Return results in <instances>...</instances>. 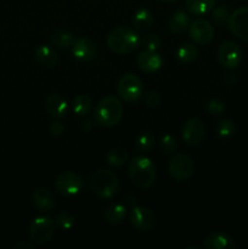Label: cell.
<instances>
[{
    "mask_svg": "<svg viewBox=\"0 0 248 249\" xmlns=\"http://www.w3.org/2000/svg\"><path fill=\"white\" fill-rule=\"evenodd\" d=\"M140 36L128 27H117L107 36V45L109 50L118 55L133 53L140 46Z\"/></svg>",
    "mask_w": 248,
    "mask_h": 249,
    "instance_id": "obj_1",
    "label": "cell"
},
{
    "mask_svg": "<svg viewBox=\"0 0 248 249\" xmlns=\"http://www.w3.org/2000/svg\"><path fill=\"white\" fill-rule=\"evenodd\" d=\"M129 177L139 189H148L156 180V167L145 156H135L129 164Z\"/></svg>",
    "mask_w": 248,
    "mask_h": 249,
    "instance_id": "obj_2",
    "label": "cell"
},
{
    "mask_svg": "<svg viewBox=\"0 0 248 249\" xmlns=\"http://www.w3.org/2000/svg\"><path fill=\"white\" fill-rule=\"evenodd\" d=\"M123 117V105L117 97L106 96L97 104L94 119L99 125L112 128L121 122Z\"/></svg>",
    "mask_w": 248,
    "mask_h": 249,
    "instance_id": "obj_3",
    "label": "cell"
},
{
    "mask_svg": "<svg viewBox=\"0 0 248 249\" xmlns=\"http://www.w3.org/2000/svg\"><path fill=\"white\" fill-rule=\"evenodd\" d=\"M90 187L92 192L100 198H112L118 192V178L111 170L99 169L92 174Z\"/></svg>",
    "mask_w": 248,
    "mask_h": 249,
    "instance_id": "obj_4",
    "label": "cell"
},
{
    "mask_svg": "<svg viewBox=\"0 0 248 249\" xmlns=\"http://www.w3.org/2000/svg\"><path fill=\"white\" fill-rule=\"evenodd\" d=\"M117 91L121 99L126 102H135L143 95V85L140 78L133 73H128L119 78L117 83Z\"/></svg>",
    "mask_w": 248,
    "mask_h": 249,
    "instance_id": "obj_5",
    "label": "cell"
},
{
    "mask_svg": "<svg viewBox=\"0 0 248 249\" xmlns=\"http://www.w3.org/2000/svg\"><path fill=\"white\" fill-rule=\"evenodd\" d=\"M56 223L49 216H36L29 224V237L38 245H45L55 235Z\"/></svg>",
    "mask_w": 248,
    "mask_h": 249,
    "instance_id": "obj_6",
    "label": "cell"
},
{
    "mask_svg": "<svg viewBox=\"0 0 248 249\" xmlns=\"http://www.w3.org/2000/svg\"><path fill=\"white\" fill-rule=\"evenodd\" d=\"M195 170L194 160L186 153H175L170 158L168 172L177 181H186L192 177Z\"/></svg>",
    "mask_w": 248,
    "mask_h": 249,
    "instance_id": "obj_7",
    "label": "cell"
},
{
    "mask_svg": "<svg viewBox=\"0 0 248 249\" xmlns=\"http://www.w3.org/2000/svg\"><path fill=\"white\" fill-rule=\"evenodd\" d=\"M242 61V51L235 41L226 40L218 49V62L226 70H233Z\"/></svg>",
    "mask_w": 248,
    "mask_h": 249,
    "instance_id": "obj_8",
    "label": "cell"
},
{
    "mask_svg": "<svg viewBox=\"0 0 248 249\" xmlns=\"http://www.w3.org/2000/svg\"><path fill=\"white\" fill-rule=\"evenodd\" d=\"M83 186L79 175L73 172H63L56 178L55 189L62 196H74Z\"/></svg>",
    "mask_w": 248,
    "mask_h": 249,
    "instance_id": "obj_9",
    "label": "cell"
},
{
    "mask_svg": "<svg viewBox=\"0 0 248 249\" xmlns=\"http://www.w3.org/2000/svg\"><path fill=\"white\" fill-rule=\"evenodd\" d=\"M130 224L139 231H150L156 224V216L150 208L143 206L133 207L130 212Z\"/></svg>",
    "mask_w": 248,
    "mask_h": 249,
    "instance_id": "obj_10",
    "label": "cell"
},
{
    "mask_svg": "<svg viewBox=\"0 0 248 249\" xmlns=\"http://www.w3.org/2000/svg\"><path fill=\"white\" fill-rule=\"evenodd\" d=\"M229 28L237 38L248 41V6L238 7L229 17Z\"/></svg>",
    "mask_w": 248,
    "mask_h": 249,
    "instance_id": "obj_11",
    "label": "cell"
},
{
    "mask_svg": "<svg viewBox=\"0 0 248 249\" xmlns=\"http://www.w3.org/2000/svg\"><path fill=\"white\" fill-rule=\"evenodd\" d=\"M189 34L196 44L206 46L213 40L214 29L206 19H196L189 26Z\"/></svg>",
    "mask_w": 248,
    "mask_h": 249,
    "instance_id": "obj_12",
    "label": "cell"
},
{
    "mask_svg": "<svg viewBox=\"0 0 248 249\" xmlns=\"http://www.w3.org/2000/svg\"><path fill=\"white\" fill-rule=\"evenodd\" d=\"M182 139L189 145H198L206 136V126L198 118H191L186 121L181 130Z\"/></svg>",
    "mask_w": 248,
    "mask_h": 249,
    "instance_id": "obj_13",
    "label": "cell"
},
{
    "mask_svg": "<svg viewBox=\"0 0 248 249\" xmlns=\"http://www.w3.org/2000/svg\"><path fill=\"white\" fill-rule=\"evenodd\" d=\"M71 48L72 55L82 62H90L96 57V46L88 38H75Z\"/></svg>",
    "mask_w": 248,
    "mask_h": 249,
    "instance_id": "obj_14",
    "label": "cell"
},
{
    "mask_svg": "<svg viewBox=\"0 0 248 249\" xmlns=\"http://www.w3.org/2000/svg\"><path fill=\"white\" fill-rule=\"evenodd\" d=\"M138 67L145 73H155L160 70L163 65V58L157 51L143 50L139 53L136 58Z\"/></svg>",
    "mask_w": 248,
    "mask_h": 249,
    "instance_id": "obj_15",
    "label": "cell"
},
{
    "mask_svg": "<svg viewBox=\"0 0 248 249\" xmlns=\"http://www.w3.org/2000/svg\"><path fill=\"white\" fill-rule=\"evenodd\" d=\"M33 206L40 212H53L56 207V199L53 195L45 187L34 190L32 195Z\"/></svg>",
    "mask_w": 248,
    "mask_h": 249,
    "instance_id": "obj_16",
    "label": "cell"
},
{
    "mask_svg": "<svg viewBox=\"0 0 248 249\" xmlns=\"http://www.w3.org/2000/svg\"><path fill=\"white\" fill-rule=\"evenodd\" d=\"M45 108L51 117L62 119L68 113L67 101L58 94H50L45 99Z\"/></svg>",
    "mask_w": 248,
    "mask_h": 249,
    "instance_id": "obj_17",
    "label": "cell"
},
{
    "mask_svg": "<svg viewBox=\"0 0 248 249\" xmlns=\"http://www.w3.org/2000/svg\"><path fill=\"white\" fill-rule=\"evenodd\" d=\"M202 247L204 249H235L236 245L231 236H229L228 233L215 231L207 236Z\"/></svg>",
    "mask_w": 248,
    "mask_h": 249,
    "instance_id": "obj_18",
    "label": "cell"
},
{
    "mask_svg": "<svg viewBox=\"0 0 248 249\" xmlns=\"http://www.w3.org/2000/svg\"><path fill=\"white\" fill-rule=\"evenodd\" d=\"M35 60L43 67H53L58 61L57 53L49 45H39L35 50Z\"/></svg>",
    "mask_w": 248,
    "mask_h": 249,
    "instance_id": "obj_19",
    "label": "cell"
},
{
    "mask_svg": "<svg viewBox=\"0 0 248 249\" xmlns=\"http://www.w3.org/2000/svg\"><path fill=\"white\" fill-rule=\"evenodd\" d=\"M190 16L182 10H177L174 12L169 22V29L175 34L184 33L186 29H189L190 26Z\"/></svg>",
    "mask_w": 248,
    "mask_h": 249,
    "instance_id": "obj_20",
    "label": "cell"
},
{
    "mask_svg": "<svg viewBox=\"0 0 248 249\" xmlns=\"http://www.w3.org/2000/svg\"><path fill=\"white\" fill-rule=\"evenodd\" d=\"M133 26L136 32H146L151 28L153 22L152 14L147 9H139L133 16Z\"/></svg>",
    "mask_w": 248,
    "mask_h": 249,
    "instance_id": "obj_21",
    "label": "cell"
},
{
    "mask_svg": "<svg viewBox=\"0 0 248 249\" xmlns=\"http://www.w3.org/2000/svg\"><path fill=\"white\" fill-rule=\"evenodd\" d=\"M216 0H186L187 11L195 16L208 14L215 6Z\"/></svg>",
    "mask_w": 248,
    "mask_h": 249,
    "instance_id": "obj_22",
    "label": "cell"
},
{
    "mask_svg": "<svg viewBox=\"0 0 248 249\" xmlns=\"http://www.w3.org/2000/svg\"><path fill=\"white\" fill-rule=\"evenodd\" d=\"M126 216V207L122 203H116L109 206L105 212V220L109 224H121Z\"/></svg>",
    "mask_w": 248,
    "mask_h": 249,
    "instance_id": "obj_23",
    "label": "cell"
},
{
    "mask_svg": "<svg viewBox=\"0 0 248 249\" xmlns=\"http://www.w3.org/2000/svg\"><path fill=\"white\" fill-rule=\"evenodd\" d=\"M129 160L128 151L124 150V148L121 147H114L112 150L108 151L106 156V162L109 167L119 168L123 167Z\"/></svg>",
    "mask_w": 248,
    "mask_h": 249,
    "instance_id": "obj_24",
    "label": "cell"
},
{
    "mask_svg": "<svg viewBox=\"0 0 248 249\" xmlns=\"http://www.w3.org/2000/svg\"><path fill=\"white\" fill-rule=\"evenodd\" d=\"M198 56V49L196 45L190 43L181 44L177 50V57L180 62L190 63L195 61Z\"/></svg>",
    "mask_w": 248,
    "mask_h": 249,
    "instance_id": "obj_25",
    "label": "cell"
},
{
    "mask_svg": "<svg viewBox=\"0 0 248 249\" xmlns=\"http://www.w3.org/2000/svg\"><path fill=\"white\" fill-rule=\"evenodd\" d=\"M91 99L87 95H78L73 101V109L78 116H88L91 111Z\"/></svg>",
    "mask_w": 248,
    "mask_h": 249,
    "instance_id": "obj_26",
    "label": "cell"
},
{
    "mask_svg": "<svg viewBox=\"0 0 248 249\" xmlns=\"http://www.w3.org/2000/svg\"><path fill=\"white\" fill-rule=\"evenodd\" d=\"M75 36L74 34L71 33V32L66 31H58L56 33L53 34L51 36V41L55 46L58 48H67V46H72V44L74 43Z\"/></svg>",
    "mask_w": 248,
    "mask_h": 249,
    "instance_id": "obj_27",
    "label": "cell"
},
{
    "mask_svg": "<svg viewBox=\"0 0 248 249\" xmlns=\"http://www.w3.org/2000/svg\"><path fill=\"white\" fill-rule=\"evenodd\" d=\"M155 146V136L150 133V131H145V133H141L138 136L135 142L136 150L140 151V152H147L151 148Z\"/></svg>",
    "mask_w": 248,
    "mask_h": 249,
    "instance_id": "obj_28",
    "label": "cell"
},
{
    "mask_svg": "<svg viewBox=\"0 0 248 249\" xmlns=\"http://www.w3.org/2000/svg\"><path fill=\"white\" fill-rule=\"evenodd\" d=\"M236 125L231 119H221L216 126V133L220 138H230L235 134Z\"/></svg>",
    "mask_w": 248,
    "mask_h": 249,
    "instance_id": "obj_29",
    "label": "cell"
},
{
    "mask_svg": "<svg viewBox=\"0 0 248 249\" xmlns=\"http://www.w3.org/2000/svg\"><path fill=\"white\" fill-rule=\"evenodd\" d=\"M160 44H162V39L159 38V36L156 33H150V34H146L141 38V44L145 50H155L157 51L159 49Z\"/></svg>",
    "mask_w": 248,
    "mask_h": 249,
    "instance_id": "obj_30",
    "label": "cell"
},
{
    "mask_svg": "<svg viewBox=\"0 0 248 249\" xmlns=\"http://www.w3.org/2000/svg\"><path fill=\"white\" fill-rule=\"evenodd\" d=\"M56 224L61 229H63V230H70V229H72L74 226L75 216L73 214H71L70 212H62L56 218Z\"/></svg>",
    "mask_w": 248,
    "mask_h": 249,
    "instance_id": "obj_31",
    "label": "cell"
},
{
    "mask_svg": "<svg viewBox=\"0 0 248 249\" xmlns=\"http://www.w3.org/2000/svg\"><path fill=\"white\" fill-rule=\"evenodd\" d=\"M229 17H230V12H229V10L225 6L213 7V10H212V19L214 21V23H226L229 21Z\"/></svg>",
    "mask_w": 248,
    "mask_h": 249,
    "instance_id": "obj_32",
    "label": "cell"
},
{
    "mask_svg": "<svg viewBox=\"0 0 248 249\" xmlns=\"http://www.w3.org/2000/svg\"><path fill=\"white\" fill-rule=\"evenodd\" d=\"M160 148H162L165 153L174 152V151L177 148V139H175L174 136L170 135V134L164 135L162 139H160Z\"/></svg>",
    "mask_w": 248,
    "mask_h": 249,
    "instance_id": "obj_33",
    "label": "cell"
},
{
    "mask_svg": "<svg viewBox=\"0 0 248 249\" xmlns=\"http://www.w3.org/2000/svg\"><path fill=\"white\" fill-rule=\"evenodd\" d=\"M207 109L212 114H221L225 111V105L220 100L213 99L211 101H208V104H207Z\"/></svg>",
    "mask_w": 248,
    "mask_h": 249,
    "instance_id": "obj_34",
    "label": "cell"
},
{
    "mask_svg": "<svg viewBox=\"0 0 248 249\" xmlns=\"http://www.w3.org/2000/svg\"><path fill=\"white\" fill-rule=\"evenodd\" d=\"M160 100H162V97H160V95L156 91L148 92V94H146L145 97H143V101H145L146 106L148 107H157L158 105L160 104Z\"/></svg>",
    "mask_w": 248,
    "mask_h": 249,
    "instance_id": "obj_35",
    "label": "cell"
},
{
    "mask_svg": "<svg viewBox=\"0 0 248 249\" xmlns=\"http://www.w3.org/2000/svg\"><path fill=\"white\" fill-rule=\"evenodd\" d=\"M49 133L53 136H55V138H58V136H61L65 133V125H63L62 122L53 121L50 124V126H49Z\"/></svg>",
    "mask_w": 248,
    "mask_h": 249,
    "instance_id": "obj_36",
    "label": "cell"
},
{
    "mask_svg": "<svg viewBox=\"0 0 248 249\" xmlns=\"http://www.w3.org/2000/svg\"><path fill=\"white\" fill-rule=\"evenodd\" d=\"M14 248L15 249H33L34 246L28 242H19V243H16V245L14 246Z\"/></svg>",
    "mask_w": 248,
    "mask_h": 249,
    "instance_id": "obj_37",
    "label": "cell"
},
{
    "mask_svg": "<svg viewBox=\"0 0 248 249\" xmlns=\"http://www.w3.org/2000/svg\"><path fill=\"white\" fill-rule=\"evenodd\" d=\"M82 129L84 131H90L92 129V122L90 119H85L82 122Z\"/></svg>",
    "mask_w": 248,
    "mask_h": 249,
    "instance_id": "obj_38",
    "label": "cell"
},
{
    "mask_svg": "<svg viewBox=\"0 0 248 249\" xmlns=\"http://www.w3.org/2000/svg\"><path fill=\"white\" fill-rule=\"evenodd\" d=\"M160 1H163V2H177V1H179V0H160Z\"/></svg>",
    "mask_w": 248,
    "mask_h": 249,
    "instance_id": "obj_39",
    "label": "cell"
}]
</instances>
